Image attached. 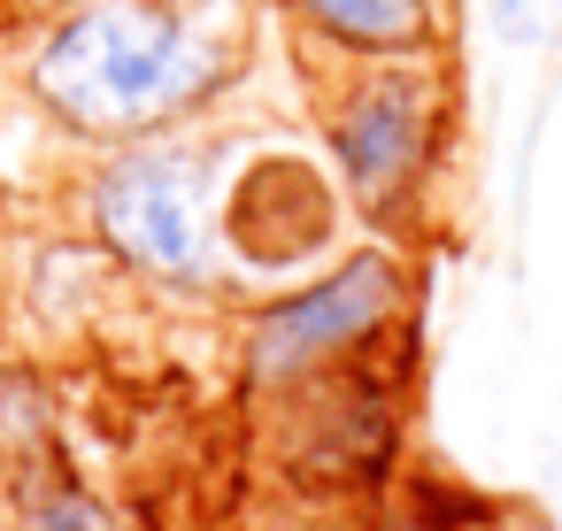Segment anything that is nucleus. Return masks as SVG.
<instances>
[{
    "label": "nucleus",
    "instance_id": "obj_1",
    "mask_svg": "<svg viewBox=\"0 0 562 531\" xmlns=\"http://www.w3.org/2000/svg\"><path fill=\"white\" fill-rule=\"evenodd\" d=\"M232 78L239 32L186 0H70L24 55L40 116L93 147L162 139L216 109Z\"/></svg>",
    "mask_w": 562,
    "mask_h": 531
},
{
    "label": "nucleus",
    "instance_id": "obj_2",
    "mask_svg": "<svg viewBox=\"0 0 562 531\" xmlns=\"http://www.w3.org/2000/svg\"><path fill=\"white\" fill-rule=\"evenodd\" d=\"M86 231L116 270L162 293H216L224 278V193L216 155L162 132L109 147L86 178Z\"/></svg>",
    "mask_w": 562,
    "mask_h": 531
},
{
    "label": "nucleus",
    "instance_id": "obj_3",
    "mask_svg": "<svg viewBox=\"0 0 562 531\" xmlns=\"http://www.w3.org/2000/svg\"><path fill=\"white\" fill-rule=\"evenodd\" d=\"M324 162L347 193V208L362 224H408L447 162V132H454V93L439 55H408V63H339L324 109Z\"/></svg>",
    "mask_w": 562,
    "mask_h": 531
},
{
    "label": "nucleus",
    "instance_id": "obj_4",
    "mask_svg": "<svg viewBox=\"0 0 562 531\" xmlns=\"http://www.w3.org/2000/svg\"><path fill=\"white\" fill-rule=\"evenodd\" d=\"M416 301V278L393 247H355L324 262L316 278L270 293L247 316V385L255 393H293L339 362H362Z\"/></svg>",
    "mask_w": 562,
    "mask_h": 531
},
{
    "label": "nucleus",
    "instance_id": "obj_5",
    "mask_svg": "<svg viewBox=\"0 0 562 531\" xmlns=\"http://www.w3.org/2000/svg\"><path fill=\"white\" fill-rule=\"evenodd\" d=\"M347 193L308 155H255L224 185V255L255 278H285L339 239Z\"/></svg>",
    "mask_w": 562,
    "mask_h": 531
},
{
    "label": "nucleus",
    "instance_id": "obj_6",
    "mask_svg": "<svg viewBox=\"0 0 562 531\" xmlns=\"http://www.w3.org/2000/svg\"><path fill=\"white\" fill-rule=\"evenodd\" d=\"M301 416V470L316 477H355L393 447V400L362 377V362H339L308 385L285 393Z\"/></svg>",
    "mask_w": 562,
    "mask_h": 531
},
{
    "label": "nucleus",
    "instance_id": "obj_7",
    "mask_svg": "<svg viewBox=\"0 0 562 531\" xmlns=\"http://www.w3.org/2000/svg\"><path fill=\"white\" fill-rule=\"evenodd\" d=\"M331 63L439 55V0H278Z\"/></svg>",
    "mask_w": 562,
    "mask_h": 531
},
{
    "label": "nucleus",
    "instance_id": "obj_8",
    "mask_svg": "<svg viewBox=\"0 0 562 531\" xmlns=\"http://www.w3.org/2000/svg\"><path fill=\"white\" fill-rule=\"evenodd\" d=\"M24 531H132V523L109 500H93L86 485L40 477V485H24Z\"/></svg>",
    "mask_w": 562,
    "mask_h": 531
},
{
    "label": "nucleus",
    "instance_id": "obj_9",
    "mask_svg": "<svg viewBox=\"0 0 562 531\" xmlns=\"http://www.w3.org/2000/svg\"><path fill=\"white\" fill-rule=\"evenodd\" d=\"M485 16L508 47H547L562 24V0H485Z\"/></svg>",
    "mask_w": 562,
    "mask_h": 531
},
{
    "label": "nucleus",
    "instance_id": "obj_10",
    "mask_svg": "<svg viewBox=\"0 0 562 531\" xmlns=\"http://www.w3.org/2000/svg\"><path fill=\"white\" fill-rule=\"evenodd\" d=\"M401 531H447V523H439V516H408Z\"/></svg>",
    "mask_w": 562,
    "mask_h": 531
}]
</instances>
